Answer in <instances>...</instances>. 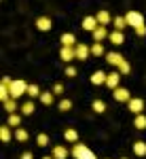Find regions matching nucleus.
I'll return each instance as SVG.
<instances>
[{
	"instance_id": "1",
	"label": "nucleus",
	"mask_w": 146,
	"mask_h": 159,
	"mask_svg": "<svg viewBox=\"0 0 146 159\" xmlns=\"http://www.w3.org/2000/svg\"><path fill=\"white\" fill-rule=\"evenodd\" d=\"M28 87H30V85H28L25 81H21V79L13 81V83H11V87H9V89H11V98H13V100L21 98L24 93H28Z\"/></svg>"
},
{
	"instance_id": "2",
	"label": "nucleus",
	"mask_w": 146,
	"mask_h": 159,
	"mask_svg": "<svg viewBox=\"0 0 146 159\" xmlns=\"http://www.w3.org/2000/svg\"><path fill=\"white\" fill-rule=\"evenodd\" d=\"M125 19H127V24L131 25L134 30L138 25H144V17H142V13H138V11H129L125 15Z\"/></svg>"
},
{
	"instance_id": "3",
	"label": "nucleus",
	"mask_w": 146,
	"mask_h": 159,
	"mask_svg": "<svg viewBox=\"0 0 146 159\" xmlns=\"http://www.w3.org/2000/svg\"><path fill=\"white\" fill-rule=\"evenodd\" d=\"M112 98L117 100V102H129V100H131V93H129V89H125V87H117V89L112 91Z\"/></svg>"
},
{
	"instance_id": "4",
	"label": "nucleus",
	"mask_w": 146,
	"mask_h": 159,
	"mask_svg": "<svg viewBox=\"0 0 146 159\" xmlns=\"http://www.w3.org/2000/svg\"><path fill=\"white\" fill-rule=\"evenodd\" d=\"M74 49H76V60H81V61H85L91 55V47H87L85 43H78Z\"/></svg>"
},
{
	"instance_id": "5",
	"label": "nucleus",
	"mask_w": 146,
	"mask_h": 159,
	"mask_svg": "<svg viewBox=\"0 0 146 159\" xmlns=\"http://www.w3.org/2000/svg\"><path fill=\"white\" fill-rule=\"evenodd\" d=\"M127 106H129V110H131L134 115H142V110H144V100L131 98L129 102H127Z\"/></svg>"
},
{
	"instance_id": "6",
	"label": "nucleus",
	"mask_w": 146,
	"mask_h": 159,
	"mask_svg": "<svg viewBox=\"0 0 146 159\" xmlns=\"http://www.w3.org/2000/svg\"><path fill=\"white\" fill-rule=\"evenodd\" d=\"M60 57L66 61V64H70L72 60H76V49H74V47H61Z\"/></svg>"
},
{
	"instance_id": "7",
	"label": "nucleus",
	"mask_w": 146,
	"mask_h": 159,
	"mask_svg": "<svg viewBox=\"0 0 146 159\" xmlns=\"http://www.w3.org/2000/svg\"><path fill=\"white\" fill-rule=\"evenodd\" d=\"M106 61H108L110 66H121L123 61H125V57H123L121 53H117V51H110V53H106Z\"/></svg>"
},
{
	"instance_id": "8",
	"label": "nucleus",
	"mask_w": 146,
	"mask_h": 159,
	"mask_svg": "<svg viewBox=\"0 0 146 159\" xmlns=\"http://www.w3.org/2000/svg\"><path fill=\"white\" fill-rule=\"evenodd\" d=\"M34 25H36L40 32H49L53 28V21H51V17H38L36 21H34Z\"/></svg>"
},
{
	"instance_id": "9",
	"label": "nucleus",
	"mask_w": 146,
	"mask_h": 159,
	"mask_svg": "<svg viewBox=\"0 0 146 159\" xmlns=\"http://www.w3.org/2000/svg\"><path fill=\"white\" fill-rule=\"evenodd\" d=\"M97 25H100V24H97V17H91V15H89V17H85V19H83V30L91 32V34L97 30Z\"/></svg>"
},
{
	"instance_id": "10",
	"label": "nucleus",
	"mask_w": 146,
	"mask_h": 159,
	"mask_svg": "<svg viewBox=\"0 0 146 159\" xmlns=\"http://www.w3.org/2000/svg\"><path fill=\"white\" fill-rule=\"evenodd\" d=\"M106 79H108V74L104 72V70H95V72L91 74V83L93 85H106Z\"/></svg>"
},
{
	"instance_id": "11",
	"label": "nucleus",
	"mask_w": 146,
	"mask_h": 159,
	"mask_svg": "<svg viewBox=\"0 0 146 159\" xmlns=\"http://www.w3.org/2000/svg\"><path fill=\"white\" fill-rule=\"evenodd\" d=\"M93 36V43H102L104 38H108L110 34H108V30H106V25H97V30L91 34Z\"/></svg>"
},
{
	"instance_id": "12",
	"label": "nucleus",
	"mask_w": 146,
	"mask_h": 159,
	"mask_svg": "<svg viewBox=\"0 0 146 159\" xmlns=\"http://www.w3.org/2000/svg\"><path fill=\"white\" fill-rule=\"evenodd\" d=\"M119 79H121V72L117 70V72H110L108 74V79H106V87H110L112 91L119 87Z\"/></svg>"
},
{
	"instance_id": "13",
	"label": "nucleus",
	"mask_w": 146,
	"mask_h": 159,
	"mask_svg": "<svg viewBox=\"0 0 146 159\" xmlns=\"http://www.w3.org/2000/svg\"><path fill=\"white\" fill-rule=\"evenodd\" d=\"M61 47H76V45H78V43H76V36H74V34H68V32H66V34H61Z\"/></svg>"
},
{
	"instance_id": "14",
	"label": "nucleus",
	"mask_w": 146,
	"mask_h": 159,
	"mask_svg": "<svg viewBox=\"0 0 146 159\" xmlns=\"http://www.w3.org/2000/svg\"><path fill=\"white\" fill-rule=\"evenodd\" d=\"M85 151H87V147L83 144V142H76V144L72 147V151H70V155H72L74 159H81V157H83V153H85Z\"/></svg>"
},
{
	"instance_id": "15",
	"label": "nucleus",
	"mask_w": 146,
	"mask_h": 159,
	"mask_svg": "<svg viewBox=\"0 0 146 159\" xmlns=\"http://www.w3.org/2000/svg\"><path fill=\"white\" fill-rule=\"evenodd\" d=\"M53 157H55V159H68V148L64 147V144L53 147Z\"/></svg>"
},
{
	"instance_id": "16",
	"label": "nucleus",
	"mask_w": 146,
	"mask_h": 159,
	"mask_svg": "<svg viewBox=\"0 0 146 159\" xmlns=\"http://www.w3.org/2000/svg\"><path fill=\"white\" fill-rule=\"evenodd\" d=\"M64 138H66V142H78V132L76 129H72V127H68L66 132H64Z\"/></svg>"
},
{
	"instance_id": "17",
	"label": "nucleus",
	"mask_w": 146,
	"mask_h": 159,
	"mask_svg": "<svg viewBox=\"0 0 146 159\" xmlns=\"http://www.w3.org/2000/svg\"><path fill=\"white\" fill-rule=\"evenodd\" d=\"M95 17H97V24H100V25H108L110 21H112V17H110L108 11H100Z\"/></svg>"
},
{
	"instance_id": "18",
	"label": "nucleus",
	"mask_w": 146,
	"mask_h": 159,
	"mask_svg": "<svg viewBox=\"0 0 146 159\" xmlns=\"http://www.w3.org/2000/svg\"><path fill=\"white\" fill-rule=\"evenodd\" d=\"M110 43L112 45H123L125 43V36H123V32H119V30H114V32H110Z\"/></svg>"
},
{
	"instance_id": "19",
	"label": "nucleus",
	"mask_w": 146,
	"mask_h": 159,
	"mask_svg": "<svg viewBox=\"0 0 146 159\" xmlns=\"http://www.w3.org/2000/svg\"><path fill=\"white\" fill-rule=\"evenodd\" d=\"M134 153L138 155V157H144V155H146V142L135 140V142H134Z\"/></svg>"
},
{
	"instance_id": "20",
	"label": "nucleus",
	"mask_w": 146,
	"mask_h": 159,
	"mask_svg": "<svg viewBox=\"0 0 146 159\" xmlns=\"http://www.w3.org/2000/svg\"><path fill=\"white\" fill-rule=\"evenodd\" d=\"M91 55H95V57H102V55H106V49H104V45H102V43H93V45H91Z\"/></svg>"
},
{
	"instance_id": "21",
	"label": "nucleus",
	"mask_w": 146,
	"mask_h": 159,
	"mask_svg": "<svg viewBox=\"0 0 146 159\" xmlns=\"http://www.w3.org/2000/svg\"><path fill=\"white\" fill-rule=\"evenodd\" d=\"M53 100H55V93H53V91H42V93H40V102H42L45 106H51Z\"/></svg>"
},
{
	"instance_id": "22",
	"label": "nucleus",
	"mask_w": 146,
	"mask_h": 159,
	"mask_svg": "<svg viewBox=\"0 0 146 159\" xmlns=\"http://www.w3.org/2000/svg\"><path fill=\"white\" fill-rule=\"evenodd\" d=\"M112 25H114V30L123 32V30H125L129 24H127V19H125V17H114V19H112Z\"/></svg>"
},
{
	"instance_id": "23",
	"label": "nucleus",
	"mask_w": 146,
	"mask_h": 159,
	"mask_svg": "<svg viewBox=\"0 0 146 159\" xmlns=\"http://www.w3.org/2000/svg\"><path fill=\"white\" fill-rule=\"evenodd\" d=\"M91 108H93V112L102 115V112H106V102H104V100H93Z\"/></svg>"
},
{
	"instance_id": "24",
	"label": "nucleus",
	"mask_w": 146,
	"mask_h": 159,
	"mask_svg": "<svg viewBox=\"0 0 146 159\" xmlns=\"http://www.w3.org/2000/svg\"><path fill=\"white\" fill-rule=\"evenodd\" d=\"M7 125H9V127H15V129H17V127L21 125V117H19L17 112L9 115V121H7Z\"/></svg>"
},
{
	"instance_id": "25",
	"label": "nucleus",
	"mask_w": 146,
	"mask_h": 159,
	"mask_svg": "<svg viewBox=\"0 0 146 159\" xmlns=\"http://www.w3.org/2000/svg\"><path fill=\"white\" fill-rule=\"evenodd\" d=\"M0 138H2V142H11L13 134H11V127L9 125H2L0 127Z\"/></svg>"
},
{
	"instance_id": "26",
	"label": "nucleus",
	"mask_w": 146,
	"mask_h": 159,
	"mask_svg": "<svg viewBox=\"0 0 146 159\" xmlns=\"http://www.w3.org/2000/svg\"><path fill=\"white\" fill-rule=\"evenodd\" d=\"M34 108H36V106H34V102L30 100V102H25L24 106H21V115H24V117H30V115H34Z\"/></svg>"
},
{
	"instance_id": "27",
	"label": "nucleus",
	"mask_w": 146,
	"mask_h": 159,
	"mask_svg": "<svg viewBox=\"0 0 146 159\" xmlns=\"http://www.w3.org/2000/svg\"><path fill=\"white\" fill-rule=\"evenodd\" d=\"M134 125H135V129H146V115H135Z\"/></svg>"
},
{
	"instance_id": "28",
	"label": "nucleus",
	"mask_w": 146,
	"mask_h": 159,
	"mask_svg": "<svg viewBox=\"0 0 146 159\" xmlns=\"http://www.w3.org/2000/svg\"><path fill=\"white\" fill-rule=\"evenodd\" d=\"M15 140H17V142H25V140H28V132H25L24 127H17V129H15Z\"/></svg>"
},
{
	"instance_id": "29",
	"label": "nucleus",
	"mask_w": 146,
	"mask_h": 159,
	"mask_svg": "<svg viewBox=\"0 0 146 159\" xmlns=\"http://www.w3.org/2000/svg\"><path fill=\"white\" fill-rule=\"evenodd\" d=\"M4 110H7V112H9V115H13V112H15V110H17V100H7V102H4Z\"/></svg>"
},
{
	"instance_id": "30",
	"label": "nucleus",
	"mask_w": 146,
	"mask_h": 159,
	"mask_svg": "<svg viewBox=\"0 0 146 159\" xmlns=\"http://www.w3.org/2000/svg\"><path fill=\"white\" fill-rule=\"evenodd\" d=\"M40 93H42V91H40L38 85H30L28 87V96H30V98H40Z\"/></svg>"
},
{
	"instance_id": "31",
	"label": "nucleus",
	"mask_w": 146,
	"mask_h": 159,
	"mask_svg": "<svg viewBox=\"0 0 146 159\" xmlns=\"http://www.w3.org/2000/svg\"><path fill=\"white\" fill-rule=\"evenodd\" d=\"M36 144L38 147H47L49 144V136L47 134H38L36 136Z\"/></svg>"
},
{
	"instance_id": "32",
	"label": "nucleus",
	"mask_w": 146,
	"mask_h": 159,
	"mask_svg": "<svg viewBox=\"0 0 146 159\" xmlns=\"http://www.w3.org/2000/svg\"><path fill=\"white\" fill-rule=\"evenodd\" d=\"M60 110H61V112L72 110V102H70V100H61V102H60Z\"/></svg>"
},
{
	"instance_id": "33",
	"label": "nucleus",
	"mask_w": 146,
	"mask_h": 159,
	"mask_svg": "<svg viewBox=\"0 0 146 159\" xmlns=\"http://www.w3.org/2000/svg\"><path fill=\"white\" fill-rule=\"evenodd\" d=\"M129 70H131V66H129V61L125 60L121 66H119V72H121V76H123V74H129Z\"/></svg>"
},
{
	"instance_id": "34",
	"label": "nucleus",
	"mask_w": 146,
	"mask_h": 159,
	"mask_svg": "<svg viewBox=\"0 0 146 159\" xmlns=\"http://www.w3.org/2000/svg\"><path fill=\"white\" fill-rule=\"evenodd\" d=\"M66 74H68L70 79H74L78 72H76V68H74V66H70V64H68V66H66Z\"/></svg>"
},
{
	"instance_id": "35",
	"label": "nucleus",
	"mask_w": 146,
	"mask_h": 159,
	"mask_svg": "<svg viewBox=\"0 0 146 159\" xmlns=\"http://www.w3.org/2000/svg\"><path fill=\"white\" fill-rule=\"evenodd\" d=\"M53 93H55V96H61V93H64V85H61V83H55V85H53Z\"/></svg>"
},
{
	"instance_id": "36",
	"label": "nucleus",
	"mask_w": 146,
	"mask_h": 159,
	"mask_svg": "<svg viewBox=\"0 0 146 159\" xmlns=\"http://www.w3.org/2000/svg\"><path fill=\"white\" fill-rule=\"evenodd\" d=\"M135 34H138V36H144L146 34V25H138V28H135Z\"/></svg>"
},
{
	"instance_id": "37",
	"label": "nucleus",
	"mask_w": 146,
	"mask_h": 159,
	"mask_svg": "<svg viewBox=\"0 0 146 159\" xmlns=\"http://www.w3.org/2000/svg\"><path fill=\"white\" fill-rule=\"evenodd\" d=\"M81 159H97V157L93 155V153H91V151H89V148H87L85 153H83V157H81Z\"/></svg>"
},
{
	"instance_id": "38",
	"label": "nucleus",
	"mask_w": 146,
	"mask_h": 159,
	"mask_svg": "<svg viewBox=\"0 0 146 159\" xmlns=\"http://www.w3.org/2000/svg\"><path fill=\"white\" fill-rule=\"evenodd\" d=\"M21 159H34V157H32V153H30V151H25L24 155H21Z\"/></svg>"
},
{
	"instance_id": "39",
	"label": "nucleus",
	"mask_w": 146,
	"mask_h": 159,
	"mask_svg": "<svg viewBox=\"0 0 146 159\" xmlns=\"http://www.w3.org/2000/svg\"><path fill=\"white\" fill-rule=\"evenodd\" d=\"M11 83H13V81L9 79V76H4V79H2V85H9V87H11Z\"/></svg>"
},
{
	"instance_id": "40",
	"label": "nucleus",
	"mask_w": 146,
	"mask_h": 159,
	"mask_svg": "<svg viewBox=\"0 0 146 159\" xmlns=\"http://www.w3.org/2000/svg\"><path fill=\"white\" fill-rule=\"evenodd\" d=\"M42 159H55V157H53V155H47V157H42Z\"/></svg>"
},
{
	"instance_id": "41",
	"label": "nucleus",
	"mask_w": 146,
	"mask_h": 159,
	"mask_svg": "<svg viewBox=\"0 0 146 159\" xmlns=\"http://www.w3.org/2000/svg\"><path fill=\"white\" fill-rule=\"evenodd\" d=\"M121 159H127V157H121Z\"/></svg>"
}]
</instances>
